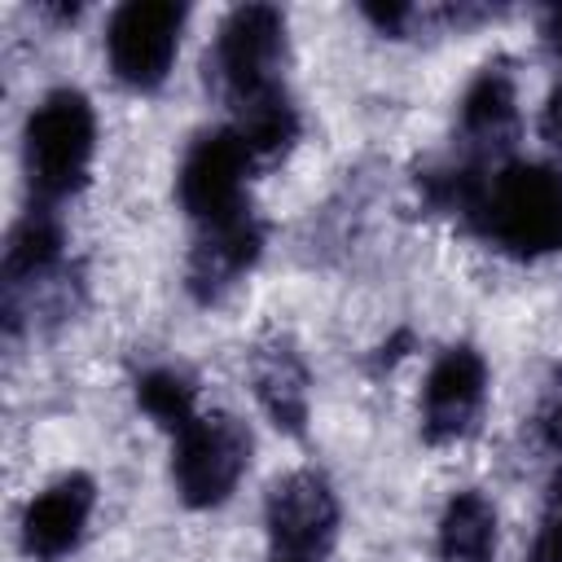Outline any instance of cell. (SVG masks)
I'll list each match as a JSON object with an SVG mask.
<instances>
[{"label": "cell", "instance_id": "obj_1", "mask_svg": "<svg viewBox=\"0 0 562 562\" xmlns=\"http://www.w3.org/2000/svg\"><path fill=\"white\" fill-rule=\"evenodd\" d=\"M492 246L536 259L562 250V176L540 162L474 171L457 206Z\"/></svg>", "mask_w": 562, "mask_h": 562}, {"label": "cell", "instance_id": "obj_2", "mask_svg": "<svg viewBox=\"0 0 562 562\" xmlns=\"http://www.w3.org/2000/svg\"><path fill=\"white\" fill-rule=\"evenodd\" d=\"M97 154V114L79 88H53L26 119L22 162L31 193L53 206L88 184Z\"/></svg>", "mask_w": 562, "mask_h": 562}, {"label": "cell", "instance_id": "obj_3", "mask_svg": "<svg viewBox=\"0 0 562 562\" xmlns=\"http://www.w3.org/2000/svg\"><path fill=\"white\" fill-rule=\"evenodd\" d=\"M281 66H285V13L272 4H237L220 22L206 57V75L215 79L224 101L241 110L259 97L285 92Z\"/></svg>", "mask_w": 562, "mask_h": 562}, {"label": "cell", "instance_id": "obj_4", "mask_svg": "<svg viewBox=\"0 0 562 562\" xmlns=\"http://www.w3.org/2000/svg\"><path fill=\"white\" fill-rule=\"evenodd\" d=\"M250 430L233 413H198L184 430L171 435V483L189 509L224 505L246 465H250Z\"/></svg>", "mask_w": 562, "mask_h": 562}, {"label": "cell", "instance_id": "obj_5", "mask_svg": "<svg viewBox=\"0 0 562 562\" xmlns=\"http://www.w3.org/2000/svg\"><path fill=\"white\" fill-rule=\"evenodd\" d=\"M250 167H255V158H250V149L241 145V136L233 127L202 132L184 149L180 171H176V198L189 211V220L198 228H211V224L246 215L250 211L246 206Z\"/></svg>", "mask_w": 562, "mask_h": 562}, {"label": "cell", "instance_id": "obj_6", "mask_svg": "<svg viewBox=\"0 0 562 562\" xmlns=\"http://www.w3.org/2000/svg\"><path fill=\"white\" fill-rule=\"evenodd\" d=\"M189 9L171 0H127L105 22V57L119 83L136 92H154L180 48Z\"/></svg>", "mask_w": 562, "mask_h": 562}, {"label": "cell", "instance_id": "obj_7", "mask_svg": "<svg viewBox=\"0 0 562 562\" xmlns=\"http://www.w3.org/2000/svg\"><path fill=\"white\" fill-rule=\"evenodd\" d=\"M263 527L277 558H290V562L325 558L338 536V496L329 479L316 470H294L277 479L263 501Z\"/></svg>", "mask_w": 562, "mask_h": 562}, {"label": "cell", "instance_id": "obj_8", "mask_svg": "<svg viewBox=\"0 0 562 562\" xmlns=\"http://www.w3.org/2000/svg\"><path fill=\"white\" fill-rule=\"evenodd\" d=\"M487 400V364L474 347H448L422 386V435L430 443H457L474 430Z\"/></svg>", "mask_w": 562, "mask_h": 562}, {"label": "cell", "instance_id": "obj_9", "mask_svg": "<svg viewBox=\"0 0 562 562\" xmlns=\"http://www.w3.org/2000/svg\"><path fill=\"white\" fill-rule=\"evenodd\" d=\"M97 505V483L88 474H61L44 492H35L22 509V549L40 562H57L79 549L88 518Z\"/></svg>", "mask_w": 562, "mask_h": 562}, {"label": "cell", "instance_id": "obj_10", "mask_svg": "<svg viewBox=\"0 0 562 562\" xmlns=\"http://www.w3.org/2000/svg\"><path fill=\"white\" fill-rule=\"evenodd\" d=\"M263 250V228L255 220V211L198 228V241L189 250V268H184V285L198 303H215L224 299L259 259Z\"/></svg>", "mask_w": 562, "mask_h": 562}, {"label": "cell", "instance_id": "obj_11", "mask_svg": "<svg viewBox=\"0 0 562 562\" xmlns=\"http://www.w3.org/2000/svg\"><path fill=\"white\" fill-rule=\"evenodd\" d=\"M518 132V92H514V75L505 66H483L474 75V83L461 97V114H457V136L465 145V154L474 158L470 167H483L487 158H496L501 149L514 145Z\"/></svg>", "mask_w": 562, "mask_h": 562}, {"label": "cell", "instance_id": "obj_12", "mask_svg": "<svg viewBox=\"0 0 562 562\" xmlns=\"http://www.w3.org/2000/svg\"><path fill=\"white\" fill-rule=\"evenodd\" d=\"M250 382H255V400L263 404V413L281 430L303 435L307 408H312V386H307V369H303L299 351L281 338L259 347L250 360Z\"/></svg>", "mask_w": 562, "mask_h": 562}, {"label": "cell", "instance_id": "obj_13", "mask_svg": "<svg viewBox=\"0 0 562 562\" xmlns=\"http://www.w3.org/2000/svg\"><path fill=\"white\" fill-rule=\"evenodd\" d=\"M61 250H66V233H61V220L53 215V206H31L13 233H9V246H4V299L9 294H22L26 285H40L57 272L61 263Z\"/></svg>", "mask_w": 562, "mask_h": 562}, {"label": "cell", "instance_id": "obj_14", "mask_svg": "<svg viewBox=\"0 0 562 562\" xmlns=\"http://www.w3.org/2000/svg\"><path fill=\"white\" fill-rule=\"evenodd\" d=\"M439 562H492L496 558V509L483 492H457L439 514Z\"/></svg>", "mask_w": 562, "mask_h": 562}, {"label": "cell", "instance_id": "obj_15", "mask_svg": "<svg viewBox=\"0 0 562 562\" xmlns=\"http://www.w3.org/2000/svg\"><path fill=\"white\" fill-rule=\"evenodd\" d=\"M228 127L241 136V145L250 149L255 162H272L299 140V110H294L290 92H272V97H259V101L233 110Z\"/></svg>", "mask_w": 562, "mask_h": 562}, {"label": "cell", "instance_id": "obj_16", "mask_svg": "<svg viewBox=\"0 0 562 562\" xmlns=\"http://www.w3.org/2000/svg\"><path fill=\"white\" fill-rule=\"evenodd\" d=\"M136 404L162 426V430H184L193 417H198V386L180 373V369H145L136 378Z\"/></svg>", "mask_w": 562, "mask_h": 562}, {"label": "cell", "instance_id": "obj_17", "mask_svg": "<svg viewBox=\"0 0 562 562\" xmlns=\"http://www.w3.org/2000/svg\"><path fill=\"white\" fill-rule=\"evenodd\" d=\"M522 562H562V465L549 479L544 492V509H540V527L531 540V553Z\"/></svg>", "mask_w": 562, "mask_h": 562}, {"label": "cell", "instance_id": "obj_18", "mask_svg": "<svg viewBox=\"0 0 562 562\" xmlns=\"http://www.w3.org/2000/svg\"><path fill=\"white\" fill-rule=\"evenodd\" d=\"M536 430L553 452H562V378L549 386V395H544V404L536 413Z\"/></svg>", "mask_w": 562, "mask_h": 562}, {"label": "cell", "instance_id": "obj_19", "mask_svg": "<svg viewBox=\"0 0 562 562\" xmlns=\"http://www.w3.org/2000/svg\"><path fill=\"white\" fill-rule=\"evenodd\" d=\"M540 136L562 154V75H558V83H553L549 97H544V110H540Z\"/></svg>", "mask_w": 562, "mask_h": 562}, {"label": "cell", "instance_id": "obj_20", "mask_svg": "<svg viewBox=\"0 0 562 562\" xmlns=\"http://www.w3.org/2000/svg\"><path fill=\"white\" fill-rule=\"evenodd\" d=\"M277 562H290V558H277Z\"/></svg>", "mask_w": 562, "mask_h": 562}]
</instances>
